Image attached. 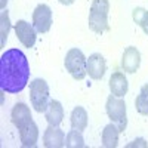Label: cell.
<instances>
[{
  "instance_id": "cell-1",
  "label": "cell",
  "mask_w": 148,
  "mask_h": 148,
  "mask_svg": "<svg viewBox=\"0 0 148 148\" xmlns=\"http://www.w3.org/2000/svg\"><path fill=\"white\" fill-rule=\"evenodd\" d=\"M30 80L28 59L19 49H9L0 56V88L6 93H21Z\"/></svg>"
},
{
  "instance_id": "cell-2",
  "label": "cell",
  "mask_w": 148,
  "mask_h": 148,
  "mask_svg": "<svg viewBox=\"0 0 148 148\" xmlns=\"http://www.w3.org/2000/svg\"><path fill=\"white\" fill-rule=\"evenodd\" d=\"M108 12H110V0H92L88 22H89V28L93 33L102 34L110 28Z\"/></svg>"
},
{
  "instance_id": "cell-3",
  "label": "cell",
  "mask_w": 148,
  "mask_h": 148,
  "mask_svg": "<svg viewBox=\"0 0 148 148\" xmlns=\"http://www.w3.org/2000/svg\"><path fill=\"white\" fill-rule=\"evenodd\" d=\"M105 111H107V116L108 119L117 125L120 132H125L127 127V113H126V102L123 98L114 96L111 93L107 98V102H105Z\"/></svg>"
},
{
  "instance_id": "cell-4",
  "label": "cell",
  "mask_w": 148,
  "mask_h": 148,
  "mask_svg": "<svg viewBox=\"0 0 148 148\" xmlns=\"http://www.w3.org/2000/svg\"><path fill=\"white\" fill-rule=\"evenodd\" d=\"M64 65L74 80L80 82L88 76V58L77 47H73L67 52L65 59H64Z\"/></svg>"
},
{
  "instance_id": "cell-5",
  "label": "cell",
  "mask_w": 148,
  "mask_h": 148,
  "mask_svg": "<svg viewBox=\"0 0 148 148\" xmlns=\"http://www.w3.org/2000/svg\"><path fill=\"white\" fill-rule=\"evenodd\" d=\"M30 102L37 113H45L47 110L51 99H49V86L46 80L34 79L30 83Z\"/></svg>"
},
{
  "instance_id": "cell-6",
  "label": "cell",
  "mask_w": 148,
  "mask_h": 148,
  "mask_svg": "<svg viewBox=\"0 0 148 148\" xmlns=\"http://www.w3.org/2000/svg\"><path fill=\"white\" fill-rule=\"evenodd\" d=\"M33 25L37 33H47L52 27V9L47 5L42 3L33 12Z\"/></svg>"
},
{
  "instance_id": "cell-7",
  "label": "cell",
  "mask_w": 148,
  "mask_h": 148,
  "mask_svg": "<svg viewBox=\"0 0 148 148\" xmlns=\"http://www.w3.org/2000/svg\"><path fill=\"white\" fill-rule=\"evenodd\" d=\"M14 30H15V34L18 37V40L22 43V46H25V47L30 49V47H33L36 45L37 31H36L33 24L24 21V19H19L14 25Z\"/></svg>"
},
{
  "instance_id": "cell-8",
  "label": "cell",
  "mask_w": 148,
  "mask_h": 148,
  "mask_svg": "<svg viewBox=\"0 0 148 148\" xmlns=\"http://www.w3.org/2000/svg\"><path fill=\"white\" fill-rule=\"evenodd\" d=\"M141 65V52L138 51V47L135 46H129L125 49L121 56V68L125 73L133 74L139 70Z\"/></svg>"
},
{
  "instance_id": "cell-9",
  "label": "cell",
  "mask_w": 148,
  "mask_h": 148,
  "mask_svg": "<svg viewBox=\"0 0 148 148\" xmlns=\"http://www.w3.org/2000/svg\"><path fill=\"white\" fill-rule=\"evenodd\" d=\"M10 120H12V125H14L18 130L25 127L30 121H33L31 111L27 107V104L16 102L14 105V108H12V111H10Z\"/></svg>"
},
{
  "instance_id": "cell-10",
  "label": "cell",
  "mask_w": 148,
  "mask_h": 148,
  "mask_svg": "<svg viewBox=\"0 0 148 148\" xmlns=\"http://www.w3.org/2000/svg\"><path fill=\"white\" fill-rule=\"evenodd\" d=\"M43 145L46 148H61L65 147V133L58 126L49 125L43 133Z\"/></svg>"
},
{
  "instance_id": "cell-11",
  "label": "cell",
  "mask_w": 148,
  "mask_h": 148,
  "mask_svg": "<svg viewBox=\"0 0 148 148\" xmlns=\"http://www.w3.org/2000/svg\"><path fill=\"white\" fill-rule=\"evenodd\" d=\"M107 71V61L101 53H92L88 58V74L92 80H101Z\"/></svg>"
},
{
  "instance_id": "cell-12",
  "label": "cell",
  "mask_w": 148,
  "mask_h": 148,
  "mask_svg": "<svg viewBox=\"0 0 148 148\" xmlns=\"http://www.w3.org/2000/svg\"><path fill=\"white\" fill-rule=\"evenodd\" d=\"M108 86H110L111 93H113L114 96H119V98H123L129 90L127 79L125 76V73H121V71H116V73L111 74Z\"/></svg>"
},
{
  "instance_id": "cell-13",
  "label": "cell",
  "mask_w": 148,
  "mask_h": 148,
  "mask_svg": "<svg viewBox=\"0 0 148 148\" xmlns=\"http://www.w3.org/2000/svg\"><path fill=\"white\" fill-rule=\"evenodd\" d=\"M45 119L51 126H59L64 120V107L59 101L52 99L45 111Z\"/></svg>"
},
{
  "instance_id": "cell-14",
  "label": "cell",
  "mask_w": 148,
  "mask_h": 148,
  "mask_svg": "<svg viewBox=\"0 0 148 148\" xmlns=\"http://www.w3.org/2000/svg\"><path fill=\"white\" fill-rule=\"evenodd\" d=\"M19 139L22 147L25 148H33L37 144V139H39V127L34 121H30L25 127L19 129Z\"/></svg>"
},
{
  "instance_id": "cell-15",
  "label": "cell",
  "mask_w": 148,
  "mask_h": 148,
  "mask_svg": "<svg viewBox=\"0 0 148 148\" xmlns=\"http://www.w3.org/2000/svg\"><path fill=\"white\" fill-rule=\"evenodd\" d=\"M119 135H120V130L117 127V125H114L113 121L107 125L102 130V135H101V141H102V147L105 148H116L119 145Z\"/></svg>"
},
{
  "instance_id": "cell-16",
  "label": "cell",
  "mask_w": 148,
  "mask_h": 148,
  "mask_svg": "<svg viewBox=\"0 0 148 148\" xmlns=\"http://www.w3.org/2000/svg\"><path fill=\"white\" fill-rule=\"evenodd\" d=\"M70 123H71L73 129H77V130L83 132L88 127V113H86V110L83 107H76L71 111Z\"/></svg>"
},
{
  "instance_id": "cell-17",
  "label": "cell",
  "mask_w": 148,
  "mask_h": 148,
  "mask_svg": "<svg viewBox=\"0 0 148 148\" xmlns=\"http://www.w3.org/2000/svg\"><path fill=\"white\" fill-rule=\"evenodd\" d=\"M135 108L139 114L148 116V83H145L141 88L139 95L135 99Z\"/></svg>"
},
{
  "instance_id": "cell-18",
  "label": "cell",
  "mask_w": 148,
  "mask_h": 148,
  "mask_svg": "<svg viewBox=\"0 0 148 148\" xmlns=\"http://www.w3.org/2000/svg\"><path fill=\"white\" fill-rule=\"evenodd\" d=\"M65 147L67 148H84L86 144H84L82 130H77V129L70 130L65 136Z\"/></svg>"
},
{
  "instance_id": "cell-19",
  "label": "cell",
  "mask_w": 148,
  "mask_h": 148,
  "mask_svg": "<svg viewBox=\"0 0 148 148\" xmlns=\"http://www.w3.org/2000/svg\"><path fill=\"white\" fill-rule=\"evenodd\" d=\"M10 30V19H9V12L3 10L0 15V47H5L8 36Z\"/></svg>"
},
{
  "instance_id": "cell-20",
  "label": "cell",
  "mask_w": 148,
  "mask_h": 148,
  "mask_svg": "<svg viewBox=\"0 0 148 148\" xmlns=\"http://www.w3.org/2000/svg\"><path fill=\"white\" fill-rule=\"evenodd\" d=\"M132 18L135 21V24L144 30V33L148 36V10L144 8H135L132 10Z\"/></svg>"
},
{
  "instance_id": "cell-21",
  "label": "cell",
  "mask_w": 148,
  "mask_h": 148,
  "mask_svg": "<svg viewBox=\"0 0 148 148\" xmlns=\"http://www.w3.org/2000/svg\"><path fill=\"white\" fill-rule=\"evenodd\" d=\"M126 147H127V148H133V147H144V148H147V147H148V144L145 142V139H142V138H138V139L132 141L130 144H127Z\"/></svg>"
},
{
  "instance_id": "cell-22",
  "label": "cell",
  "mask_w": 148,
  "mask_h": 148,
  "mask_svg": "<svg viewBox=\"0 0 148 148\" xmlns=\"http://www.w3.org/2000/svg\"><path fill=\"white\" fill-rule=\"evenodd\" d=\"M76 0H59V3L61 5H65V6H70V5H73Z\"/></svg>"
},
{
  "instance_id": "cell-23",
  "label": "cell",
  "mask_w": 148,
  "mask_h": 148,
  "mask_svg": "<svg viewBox=\"0 0 148 148\" xmlns=\"http://www.w3.org/2000/svg\"><path fill=\"white\" fill-rule=\"evenodd\" d=\"M6 5H8V0H0V8H2L3 10H5V8H6Z\"/></svg>"
}]
</instances>
